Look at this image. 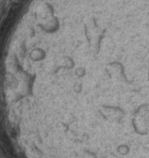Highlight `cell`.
<instances>
[{"label":"cell","instance_id":"obj_1","mask_svg":"<svg viewBox=\"0 0 149 158\" xmlns=\"http://www.w3.org/2000/svg\"><path fill=\"white\" fill-rule=\"evenodd\" d=\"M134 130L140 135H146L149 132V107L143 105L137 108L132 118Z\"/></svg>","mask_w":149,"mask_h":158}]
</instances>
